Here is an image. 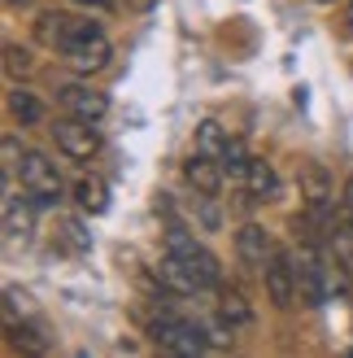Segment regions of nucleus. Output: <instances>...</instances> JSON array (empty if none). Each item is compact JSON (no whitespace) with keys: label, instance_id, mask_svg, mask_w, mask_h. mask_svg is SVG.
I'll return each mask as SVG.
<instances>
[{"label":"nucleus","instance_id":"obj_5","mask_svg":"<svg viewBox=\"0 0 353 358\" xmlns=\"http://www.w3.org/2000/svg\"><path fill=\"white\" fill-rule=\"evenodd\" d=\"M296 293H301V301L310 310H319L323 301L331 297V284H327V258L323 249L306 241L301 249H296Z\"/></svg>","mask_w":353,"mask_h":358},{"label":"nucleus","instance_id":"obj_11","mask_svg":"<svg viewBox=\"0 0 353 358\" xmlns=\"http://www.w3.org/2000/svg\"><path fill=\"white\" fill-rule=\"evenodd\" d=\"M183 179L197 188V196H218L227 175H223V162H214V157H205V153L192 149V157L183 162Z\"/></svg>","mask_w":353,"mask_h":358},{"label":"nucleus","instance_id":"obj_10","mask_svg":"<svg viewBox=\"0 0 353 358\" xmlns=\"http://www.w3.org/2000/svg\"><path fill=\"white\" fill-rule=\"evenodd\" d=\"M236 254H240V262L244 266H266V258L275 254V241H271V231L262 227V223H244L240 231H236Z\"/></svg>","mask_w":353,"mask_h":358},{"label":"nucleus","instance_id":"obj_18","mask_svg":"<svg viewBox=\"0 0 353 358\" xmlns=\"http://www.w3.org/2000/svg\"><path fill=\"white\" fill-rule=\"evenodd\" d=\"M227 140H232V136L223 131V122L218 118H205L201 127H197V153H205V157H214V162H218L223 149H227Z\"/></svg>","mask_w":353,"mask_h":358},{"label":"nucleus","instance_id":"obj_3","mask_svg":"<svg viewBox=\"0 0 353 358\" xmlns=\"http://www.w3.org/2000/svg\"><path fill=\"white\" fill-rule=\"evenodd\" d=\"M17 179H22V192H27L40 210H52V206L66 201L61 171H57V162H52L48 153H40V149H27L22 157H17Z\"/></svg>","mask_w":353,"mask_h":358},{"label":"nucleus","instance_id":"obj_1","mask_svg":"<svg viewBox=\"0 0 353 358\" xmlns=\"http://www.w3.org/2000/svg\"><path fill=\"white\" fill-rule=\"evenodd\" d=\"M157 275H162V284L174 293H209V289H218L223 266L197 236H188V227L179 219H170L166 254L157 262Z\"/></svg>","mask_w":353,"mask_h":358},{"label":"nucleus","instance_id":"obj_4","mask_svg":"<svg viewBox=\"0 0 353 358\" xmlns=\"http://www.w3.org/2000/svg\"><path fill=\"white\" fill-rule=\"evenodd\" d=\"M149 336L157 345H162L166 354H179V358H197V354H205L209 350V336H205V328L201 324H192V319H183V315H157L153 324H149Z\"/></svg>","mask_w":353,"mask_h":358},{"label":"nucleus","instance_id":"obj_20","mask_svg":"<svg viewBox=\"0 0 353 358\" xmlns=\"http://www.w3.org/2000/svg\"><path fill=\"white\" fill-rule=\"evenodd\" d=\"M5 70L17 79V75H31V52L27 48H17V44H9L5 48Z\"/></svg>","mask_w":353,"mask_h":358},{"label":"nucleus","instance_id":"obj_13","mask_svg":"<svg viewBox=\"0 0 353 358\" xmlns=\"http://www.w3.org/2000/svg\"><path fill=\"white\" fill-rule=\"evenodd\" d=\"M75 206L83 214H105V210H110V184L96 179V175H83L75 184Z\"/></svg>","mask_w":353,"mask_h":358},{"label":"nucleus","instance_id":"obj_24","mask_svg":"<svg viewBox=\"0 0 353 358\" xmlns=\"http://www.w3.org/2000/svg\"><path fill=\"white\" fill-rule=\"evenodd\" d=\"M5 5H9V9H27V5H31V0H5Z\"/></svg>","mask_w":353,"mask_h":358},{"label":"nucleus","instance_id":"obj_14","mask_svg":"<svg viewBox=\"0 0 353 358\" xmlns=\"http://www.w3.org/2000/svg\"><path fill=\"white\" fill-rule=\"evenodd\" d=\"M253 324V310H249V301H244L240 293H223V301H218V328L223 332H244Z\"/></svg>","mask_w":353,"mask_h":358},{"label":"nucleus","instance_id":"obj_25","mask_svg":"<svg viewBox=\"0 0 353 358\" xmlns=\"http://www.w3.org/2000/svg\"><path fill=\"white\" fill-rule=\"evenodd\" d=\"M345 22H349V31H353V0H349V13H345Z\"/></svg>","mask_w":353,"mask_h":358},{"label":"nucleus","instance_id":"obj_16","mask_svg":"<svg viewBox=\"0 0 353 358\" xmlns=\"http://www.w3.org/2000/svg\"><path fill=\"white\" fill-rule=\"evenodd\" d=\"M223 175L232 179V184H244V175H249V166H253V157H249V149H244V140L240 136H232L227 140V149H223Z\"/></svg>","mask_w":353,"mask_h":358},{"label":"nucleus","instance_id":"obj_26","mask_svg":"<svg viewBox=\"0 0 353 358\" xmlns=\"http://www.w3.org/2000/svg\"><path fill=\"white\" fill-rule=\"evenodd\" d=\"M323 5H331V0H323Z\"/></svg>","mask_w":353,"mask_h":358},{"label":"nucleus","instance_id":"obj_6","mask_svg":"<svg viewBox=\"0 0 353 358\" xmlns=\"http://www.w3.org/2000/svg\"><path fill=\"white\" fill-rule=\"evenodd\" d=\"M52 140H57V149L70 157V162H92V157L100 153V127L96 122H87V118H75V114H66L52 122Z\"/></svg>","mask_w":353,"mask_h":358},{"label":"nucleus","instance_id":"obj_23","mask_svg":"<svg viewBox=\"0 0 353 358\" xmlns=\"http://www.w3.org/2000/svg\"><path fill=\"white\" fill-rule=\"evenodd\" d=\"M157 0H127V9H153Z\"/></svg>","mask_w":353,"mask_h":358},{"label":"nucleus","instance_id":"obj_7","mask_svg":"<svg viewBox=\"0 0 353 358\" xmlns=\"http://www.w3.org/2000/svg\"><path fill=\"white\" fill-rule=\"evenodd\" d=\"M262 280H266V297L275 301L279 310H288L296 297V254H288V249L275 245V254L266 258V266H262Z\"/></svg>","mask_w":353,"mask_h":358},{"label":"nucleus","instance_id":"obj_2","mask_svg":"<svg viewBox=\"0 0 353 358\" xmlns=\"http://www.w3.org/2000/svg\"><path fill=\"white\" fill-rule=\"evenodd\" d=\"M57 52H61V62L75 70V75H100V70L110 66V57H114V44H110V35H105L100 22H83V17H75Z\"/></svg>","mask_w":353,"mask_h":358},{"label":"nucleus","instance_id":"obj_8","mask_svg":"<svg viewBox=\"0 0 353 358\" xmlns=\"http://www.w3.org/2000/svg\"><path fill=\"white\" fill-rule=\"evenodd\" d=\"M57 101H61L66 114L87 118V122H100L105 114H110V96H105L100 87H92V83H61Z\"/></svg>","mask_w":353,"mask_h":358},{"label":"nucleus","instance_id":"obj_21","mask_svg":"<svg viewBox=\"0 0 353 358\" xmlns=\"http://www.w3.org/2000/svg\"><path fill=\"white\" fill-rule=\"evenodd\" d=\"M61 231H66V241L75 245V249H87V245H92V241L83 236V223H79V219H66V223H61Z\"/></svg>","mask_w":353,"mask_h":358},{"label":"nucleus","instance_id":"obj_19","mask_svg":"<svg viewBox=\"0 0 353 358\" xmlns=\"http://www.w3.org/2000/svg\"><path fill=\"white\" fill-rule=\"evenodd\" d=\"M70 22H75V17H66V13H40V22H35V35H40V44L61 48V40H66Z\"/></svg>","mask_w":353,"mask_h":358},{"label":"nucleus","instance_id":"obj_9","mask_svg":"<svg viewBox=\"0 0 353 358\" xmlns=\"http://www.w3.org/2000/svg\"><path fill=\"white\" fill-rule=\"evenodd\" d=\"M301 188H306V210H310V223H319V227H327L331 219V179H327V171L323 166H306L301 171Z\"/></svg>","mask_w":353,"mask_h":358},{"label":"nucleus","instance_id":"obj_22","mask_svg":"<svg viewBox=\"0 0 353 358\" xmlns=\"http://www.w3.org/2000/svg\"><path fill=\"white\" fill-rule=\"evenodd\" d=\"M75 5H87V9H110L114 0H75Z\"/></svg>","mask_w":353,"mask_h":358},{"label":"nucleus","instance_id":"obj_15","mask_svg":"<svg viewBox=\"0 0 353 358\" xmlns=\"http://www.w3.org/2000/svg\"><path fill=\"white\" fill-rule=\"evenodd\" d=\"M244 188H249L253 201H271V196L279 192V175H275V166L266 162V157H253L249 175H244Z\"/></svg>","mask_w":353,"mask_h":358},{"label":"nucleus","instance_id":"obj_17","mask_svg":"<svg viewBox=\"0 0 353 358\" xmlns=\"http://www.w3.org/2000/svg\"><path fill=\"white\" fill-rule=\"evenodd\" d=\"M9 114L22 122V127H35V122L44 118V105H40L35 92H27V87H13V92H9Z\"/></svg>","mask_w":353,"mask_h":358},{"label":"nucleus","instance_id":"obj_12","mask_svg":"<svg viewBox=\"0 0 353 358\" xmlns=\"http://www.w3.org/2000/svg\"><path fill=\"white\" fill-rule=\"evenodd\" d=\"M31 231H35V201L27 196V206H22L13 192H5V236L9 241H31Z\"/></svg>","mask_w":353,"mask_h":358}]
</instances>
